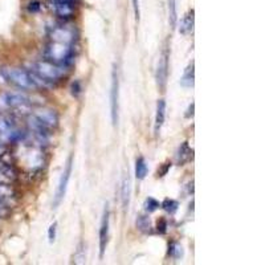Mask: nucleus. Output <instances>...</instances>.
<instances>
[{"label":"nucleus","instance_id":"obj_1","mask_svg":"<svg viewBox=\"0 0 265 265\" xmlns=\"http://www.w3.org/2000/svg\"><path fill=\"white\" fill-rule=\"evenodd\" d=\"M44 59L64 69H68L72 66L76 59V45L49 40V43L44 49Z\"/></svg>","mask_w":265,"mask_h":265},{"label":"nucleus","instance_id":"obj_2","mask_svg":"<svg viewBox=\"0 0 265 265\" xmlns=\"http://www.w3.org/2000/svg\"><path fill=\"white\" fill-rule=\"evenodd\" d=\"M29 70L33 73V76L37 79L41 87L55 85L65 76L66 72V69L53 64L51 61L45 60V59L36 61Z\"/></svg>","mask_w":265,"mask_h":265},{"label":"nucleus","instance_id":"obj_3","mask_svg":"<svg viewBox=\"0 0 265 265\" xmlns=\"http://www.w3.org/2000/svg\"><path fill=\"white\" fill-rule=\"evenodd\" d=\"M3 73L9 83L23 90H32V89H37L41 87L30 70L22 69V68H8L3 70Z\"/></svg>","mask_w":265,"mask_h":265},{"label":"nucleus","instance_id":"obj_4","mask_svg":"<svg viewBox=\"0 0 265 265\" xmlns=\"http://www.w3.org/2000/svg\"><path fill=\"white\" fill-rule=\"evenodd\" d=\"M48 37L51 41H59V43L74 44L77 43V32L76 28L68 26V24H57L49 28Z\"/></svg>","mask_w":265,"mask_h":265},{"label":"nucleus","instance_id":"obj_5","mask_svg":"<svg viewBox=\"0 0 265 265\" xmlns=\"http://www.w3.org/2000/svg\"><path fill=\"white\" fill-rule=\"evenodd\" d=\"M110 116L114 126L119 121V77L118 70L114 66L112 70V85H110Z\"/></svg>","mask_w":265,"mask_h":265},{"label":"nucleus","instance_id":"obj_6","mask_svg":"<svg viewBox=\"0 0 265 265\" xmlns=\"http://www.w3.org/2000/svg\"><path fill=\"white\" fill-rule=\"evenodd\" d=\"M24 134L12 118L0 117V138L5 142H19Z\"/></svg>","mask_w":265,"mask_h":265},{"label":"nucleus","instance_id":"obj_7","mask_svg":"<svg viewBox=\"0 0 265 265\" xmlns=\"http://www.w3.org/2000/svg\"><path fill=\"white\" fill-rule=\"evenodd\" d=\"M72 169H73V157L70 155L68 158V162H66L65 169H64L62 174H61L59 186H57L56 195H55V199H53V208H57L61 205L62 199L65 198L66 190H68V183H69L70 175H72Z\"/></svg>","mask_w":265,"mask_h":265},{"label":"nucleus","instance_id":"obj_8","mask_svg":"<svg viewBox=\"0 0 265 265\" xmlns=\"http://www.w3.org/2000/svg\"><path fill=\"white\" fill-rule=\"evenodd\" d=\"M3 104L13 110H28L30 106L29 98L26 94L18 93V91H8L1 97Z\"/></svg>","mask_w":265,"mask_h":265},{"label":"nucleus","instance_id":"obj_9","mask_svg":"<svg viewBox=\"0 0 265 265\" xmlns=\"http://www.w3.org/2000/svg\"><path fill=\"white\" fill-rule=\"evenodd\" d=\"M169 57L170 52L169 49L165 48L162 51L159 60H158L157 72H155V79H157V84L159 89H165L166 84H167V77H169Z\"/></svg>","mask_w":265,"mask_h":265},{"label":"nucleus","instance_id":"obj_10","mask_svg":"<svg viewBox=\"0 0 265 265\" xmlns=\"http://www.w3.org/2000/svg\"><path fill=\"white\" fill-rule=\"evenodd\" d=\"M74 7L76 4L69 1H62V0H49V8L52 9L56 16H59L62 20H69L73 18Z\"/></svg>","mask_w":265,"mask_h":265},{"label":"nucleus","instance_id":"obj_11","mask_svg":"<svg viewBox=\"0 0 265 265\" xmlns=\"http://www.w3.org/2000/svg\"><path fill=\"white\" fill-rule=\"evenodd\" d=\"M32 117L51 130L59 125V114L56 113V110H52V109H40L36 113L32 114Z\"/></svg>","mask_w":265,"mask_h":265},{"label":"nucleus","instance_id":"obj_12","mask_svg":"<svg viewBox=\"0 0 265 265\" xmlns=\"http://www.w3.org/2000/svg\"><path fill=\"white\" fill-rule=\"evenodd\" d=\"M109 227H110V211H109L108 206H105L104 213H102V219H101L100 226V257H104L105 249L108 245L109 240Z\"/></svg>","mask_w":265,"mask_h":265},{"label":"nucleus","instance_id":"obj_13","mask_svg":"<svg viewBox=\"0 0 265 265\" xmlns=\"http://www.w3.org/2000/svg\"><path fill=\"white\" fill-rule=\"evenodd\" d=\"M195 12L194 9H190L188 12L184 15V18L180 20V26H179V33L187 36L191 35L194 32V26H195Z\"/></svg>","mask_w":265,"mask_h":265},{"label":"nucleus","instance_id":"obj_14","mask_svg":"<svg viewBox=\"0 0 265 265\" xmlns=\"http://www.w3.org/2000/svg\"><path fill=\"white\" fill-rule=\"evenodd\" d=\"M166 119V101L159 100L157 104V113H155V121H154V133L159 135L162 127L165 125Z\"/></svg>","mask_w":265,"mask_h":265},{"label":"nucleus","instance_id":"obj_15","mask_svg":"<svg viewBox=\"0 0 265 265\" xmlns=\"http://www.w3.org/2000/svg\"><path fill=\"white\" fill-rule=\"evenodd\" d=\"M180 85L183 88H194L195 85V64L194 61H191V64H188L184 73L180 77Z\"/></svg>","mask_w":265,"mask_h":265},{"label":"nucleus","instance_id":"obj_16","mask_svg":"<svg viewBox=\"0 0 265 265\" xmlns=\"http://www.w3.org/2000/svg\"><path fill=\"white\" fill-rule=\"evenodd\" d=\"M130 195H131V180L129 174L123 178L122 182V188H121V199H122V206L123 208H127L129 202H130Z\"/></svg>","mask_w":265,"mask_h":265},{"label":"nucleus","instance_id":"obj_17","mask_svg":"<svg viewBox=\"0 0 265 265\" xmlns=\"http://www.w3.org/2000/svg\"><path fill=\"white\" fill-rule=\"evenodd\" d=\"M192 157V150L188 146V142H183L178 148V154H177V161L179 165H184L188 162Z\"/></svg>","mask_w":265,"mask_h":265},{"label":"nucleus","instance_id":"obj_18","mask_svg":"<svg viewBox=\"0 0 265 265\" xmlns=\"http://www.w3.org/2000/svg\"><path fill=\"white\" fill-rule=\"evenodd\" d=\"M146 175H147V165H146L145 158H137V162H135V178L142 180V179L146 178Z\"/></svg>","mask_w":265,"mask_h":265},{"label":"nucleus","instance_id":"obj_19","mask_svg":"<svg viewBox=\"0 0 265 265\" xmlns=\"http://www.w3.org/2000/svg\"><path fill=\"white\" fill-rule=\"evenodd\" d=\"M15 179V171L9 166L0 163V183H9Z\"/></svg>","mask_w":265,"mask_h":265},{"label":"nucleus","instance_id":"obj_20","mask_svg":"<svg viewBox=\"0 0 265 265\" xmlns=\"http://www.w3.org/2000/svg\"><path fill=\"white\" fill-rule=\"evenodd\" d=\"M167 9H169V23L170 26L174 28L177 26L178 18H177V5L175 0H167Z\"/></svg>","mask_w":265,"mask_h":265},{"label":"nucleus","instance_id":"obj_21","mask_svg":"<svg viewBox=\"0 0 265 265\" xmlns=\"http://www.w3.org/2000/svg\"><path fill=\"white\" fill-rule=\"evenodd\" d=\"M161 207L165 209L166 212H169L170 215H174V213L178 211L179 203L175 199H170V198H167V199H165L162 202Z\"/></svg>","mask_w":265,"mask_h":265},{"label":"nucleus","instance_id":"obj_22","mask_svg":"<svg viewBox=\"0 0 265 265\" xmlns=\"http://www.w3.org/2000/svg\"><path fill=\"white\" fill-rule=\"evenodd\" d=\"M144 207L146 212L152 213V212H155V211L161 207V205H159V202H158L157 199H154V198H151V196H148L147 199L145 200Z\"/></svg>","mask_w":265,"mask_h":265},{"label":"nucleus","instance_id":"obj_23","mask_svg":"<svg viewBox=\"0 0 265 265\" xmlns=\"http://www.w3.org/2000/svg\"><path fill=\"white\" fill-rule=\"evenodd\" d=\"M137 227H138L139 230L142 231V232H150L151 231V224H150V219L146 216H139L137 219Z\"/></svg>","mask_w":265,"mask_h":265},{"label":"nucleus","instance_id":"obj_24","mask_svg":"<svg viewBox=\"0 0 265 265\" xmlns=\"http://www.w3.org/2000/svg\"><path fill=\"white\" fill-rule=\"evenodd\" d=\"M13 196V190L11 188L8 183H0V198L4 199H11Z\"/></svg>","mask_w":265,"mask_h":265},{"label":"nucleus","instance_id":"obj_25","mask_svg":"<svg viewBox=\"0 0 265 265\" xmlns=\"http://www.w3.org/2000/svg\"><path fill=\"white\" fill-rule=\"evenodd\" d=\"M56 232H57V222H53L52 224L49 226L48 230V239L51 244L55 243V240H56Z\"/></svg>","mask_w":265,"mask_h":265},{"label":"nucleus","instance_id":"obj_26","mask_svg":"<svg viewBox=\"0 0 265 265\" xmlns=\"http://www.w3.org/2000/svg\"><path fill=\"white\" fill-rule=\"evenodd\" d=\"M169 249H171V251H169L170 255L175 257V259H178V257L182 255V247L178 245V244H171V247H170Z\"/></svg>","mask_w":265,"mask_h":265},{"label":"nucleus","instance_id":"obj_27","mask_svg":"<svg viewBox=\"0 0 265 265\" xmlns=\"http://www.w3.org/2000/svg\"><path fill=\"white\" fill-rule=\"evenodd\" d=\"M72 94H73L74 97H79L80 93H81V90H83V88H81V84L79 83V81H76V83L72 84Z\"/></svg>","mask_w":265,"mask_h":265},{"label":"nucleus","instance_id":"obj_28","mask_svg":"<svg viewBox=\"0 0 265 265\" xmlns=\"http://www.w3.org/2000/svg\"><path fill=\"white\" fill-rule=\"evenodd\" d=\"M166 228H167V222L165 219H159V222L157 224V231L159 234H166Z\"/></svg>","mask_w":265,"mask_h":265},{"label":"nucleus","instance_id":"obj_29","mask_svg":"<svg viewBox=\"0 0 265 265\" xmlns=\"http://www.w3.org/2000/svg\"><path fill=\"white\" fill-rule=\"evenodd\" d=\"M7 213V199L0 198V217H3Z\"/></svg>","mask_w":265,"mask_h":265},{"label":"nucleus","instance_id":"obj_30","mask_svg":"<svg viewBox=\"0 0 265 265\" xmlns=\"http://www.w3.org/2000/svg\"><path fill=\"white\" fill-rule=\"evenodd\" d=\"M133 1V9H134L135 20H139V16H141V11H139V0H131Z\"/></svg>","mask_w":265,"mask_h":265},{"label":"nucleus","instance_id":"obj_31","mask_svg":"<svg viewBox=\"0 0 265 265\" xmlns=\"http://www.w3.org/2000/svg\"><path fill=\"white\" fill-rule=\"evenodd\" d=\"M194 109H195V104H194V102H191V105H190V106H188V109H187L186 118H191L192 116H194Z\"/></svg>","mask_w":265,"mask_h":265},{"label":"nucleus","instance_id":"obj_32","mask_svg":"<svg viewBox=\"0 0 265 265\" xmlns=\"http://www.w3.org/2000/svg\"><path fill=\"white\" fill-rule=\"evenodd\" d=\"M28 8H29L30 12H36V11H39V9H40V5H39V3H37V1H33V3H30Z\"/></svg>","mask_w":265,"mask_h":265},{"label":"nucleus","instance_id":"obj_33","mask_svg":"<svg viewBox=\"0 0 265 265\" xmlns=\"http://www.w3.org/2000/svg\"><path fill=\"white\" fill-rule=\"evenodd\" d=\"M4 154H5V147L3 146V145H0V158L3 157Z\"/></svg>","mask_w":265,"mask_h":265}]
</instances>
